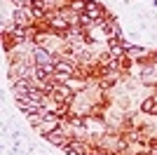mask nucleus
I'll return each instance as SVG.
<instances>
[{"mask_svg": "<svg viewBox=\"0 0 157 155\" xmlns=\"http://www.w3.org/2000/svg\"><path fill=\"white\" fill-rule=\"evenodd\" d=\"M19 108H24L26 113H40V103H31L26 99H19Z\"/></svg>", "mask_w": 157, "mask_h": 155, "instance_id": "nucleus-1", "label": "nucleus"}, {"mask_svg": "<svg viewBox=\"0 0 157 155\" xmlns=\"http://www.w3.org/2000/svg\"><path fill=\"white\" fill-rule=\"evenodd\" d=\"M35 59H38L40 66H49V54L45 50H35Z\"/></svg>", "mask_w": 157, "mask_h": 155, "instance_id": "nucleus-2", "label": "nucleus"}, {"mask_svg": "<svg viewBox=\"0 0 157 155\" xmlns=\"http://www.w3.org/2000/svg\"><path fill=\"white\" fill-rule=\"evenodd\" d=\"M85 12H87V17H92V19H96L98 14H101V10H98V7H96V2H87Z\"/></svg>", "mask_w": 157, "mask_h": 155, "instance_id": "nucleus-3", "label": "nucleus"}, {"mask_svg": "<svg viewBox=\"0 0 157 155\" xmlns=\"http://www.w3.org/2000/svg\"><path fill=\"white\" fill-rule=\"evenodd\" d=\"M14 19H17V24H19V26H26L28 24V14L26 12H24V10H17V14H14Z\"/></svg>", "mask_w": 157, "mask_h": 155, "instance_id": "nucleus-4", "label": "nucleus"}, {"mask_svg": "<svg viewBox=\"0 0 157 155\" xmlns=\"http://www.w3.org/2000/svg\"><path fill=\"white\" fill-rule=\"evenodd\" d=\"M47 139H49L52 143H59V146H66L63 136H59V132H49V134H47Z\"/></svg>", "mask_w": 157, "mask_h": 155, "instance_id": "nucleus-5", "label": "nucleus"}, {"mask_svg": "<svg viewBox=\"0 0 157 155\" xmlns=\"http://www.w3.org/2000/svg\"><path fill=\"white\" fill-rule=\"evenodd\" d=\"M56 71H59V73H66V75H68V73L73 71V66L68 64V61H59V64H56Z\"/></svg>", "mask_w": 157, "mask_h": 155, "instance_id": "nucleus-6", "label": "nucleus"}, {"mask_svg": "<svg viewBox=\"0 0 157 155\" xmlns=\"http://www.w3.org/2000/svg\"><path fill=\"white\" fill-rule=\"evenodd\" d=\"M141 108H143L145 113H152V110H157V103L152 101V99H145V101H143V106H141Z\"/></svg>", "mask_w": 157, "mask_h": 155, "instance_id": "nucleus-7", "label": "nucleus"}, {"mask_svg": "<svg viewBox=\"0 0 157 155\" xmlns=\"http://www.w3.org/2000/svg\"><path fill=\"white\" fill-rule=\"evenodd\" d=\"M52 26H56V28H68V21H63L61 17H56V19L52 21Z\"/></svg>", "mask_w": 157, "mask_h": 155, "instance_id": "nucleus-8", "label": "nucleus"}, {"mask_svg": "<svg viewBox=\"0 0 157 155\" xmlns=\"http://www.w3.org/2000/svg\"><path fill=\"white\" fill-rule=\"evenodd\" d=\"M85 7H87V2H82V0H75V2H73V10H75V12H82Z\"/></svg>", "mask_w": 157, "mask_h": 155, "instance_id": "nucleus-9", "label": "nucleus"}, {"mask_svg": "<svg viewBox=\"0 0 157 155\" xmlns=\"http://www.w3.org/2000/svg\"><path fill=\"white\" fill-rule=\"evenodd\" d=\"M12 35H17V38H24V35H26V31H24V26H17V28L12 31Z\"/></svg>", "mask_w": 157, "mask_h": 155, "instance_id": "nucleus-10", "label": "nucleus"}, {"mask_svg": "<svg viewBox=\"0 0 157 155\" xmlns=\"http://www.w3.org/2000/svg\"><path fill=\"white\" fill-rule=\"evenodd\" d=\"M80 24H82V26H89V24H92V17H87V14H80Z\"/></svg>", "mask_w": 157, "mask_h": 155, "instance_id": "nucleus-11", "label": "nucleus"}, {"mask_svg": "<svg viewBox=\"0 0 157 155\" xmlns=\"http://www.w3.org/2000/svg\"><path fill=\"white\" fill-rule=\"evenodd\" d=\"M17 2H19V5H21V2H24V0H17Z\"/></svg>", "mask_w": 157, "mask_h": 155, "instance_id": "nucleus-12", "label": "nucleus"}]
</instances>
